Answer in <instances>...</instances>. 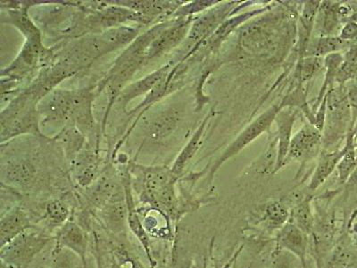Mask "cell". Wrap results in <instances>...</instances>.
<instances>
[{"mask_svg": "<svg viewBox=\"0 0 357 268\" xmlns=\"http://www.w3.org/2000/svg\"><path fill=\"white\" fill-rule=\"evenodd\" d=\"M266 213L271 221L276 225L282 223L288 218V211H287L284 204L278 202V201L268 205Z\"/></svg>", "mask_w": 357, "mask_h": 268, "instance_id": "obj_26", "label": "cell"}, {"mask_svg": "<svg viewBox=\"0 0 357 268\" xmlns=\"http://www.w3.org/2000/svg\"><path fill=\"white\" fill-rule=\"evenodd\" d=\"M56 237V245L75 252L86 263L89 238L87 232L81 225L70 219L59 229Z\"/></svg>", "mask_w": 357, "mask_h": 268, "instance_id": "obj_13", "label": "cell"}, {"mask_svg": "<svg viewBox=\"0 0 357 268\" xmlns=\"http://www.w3.org/2000/svg\"><path fill=\"white\" fill-rule=\"evenodd\" d=\"M282 242L287 248H290L296 253H304L305 241L301 231L295 226L289 225L283 230L282 234Z\"/></svg>", "mask_w": 357, "mask_h": 268, "instance_id": "obj_24", "label": "cell"}, {"mask_svg": "<svg viewBox=\"0 0 357 268\" xmlns=\"http://www.w3.org/2000/svg\"><path fill=\"white\" fill-rule=\"evenodd\" d=\"M324 67L321 57H307L299 59L295 71V79L298 84H304L310 81Z\"/></svg>", "mask_w": 357, "mask_h": 268, "instance_id": "obj_22", "label": "cell"}, {"mask_svg": "<svg viewBox=\"0 0 357 268\" xmlns=\"http://www.w3.org/2000/svg\"><path fill=\"white\" fill-rule=\"evenodd\" d=\"M347 46L349 43L341 40L339 36L315 37L309 43L305 57H327L331 54L340 53V50H345Z\"/></svg>", "mask_w": 357, "mask_h": 268, "instance_id": "obj_19", "label": "cell"}, {"mask_svg": "<svg viewBox=\"0 0 357 268\" xmlns=\"http://www.w3.org/2000/svg\"><path fill=\"white\" fill-rule=\"evenodd\" d=\"M282 108L280 104L273 105V106L268 108L266 112H264L262 114H260L250 126L245 127L240 135L227 147V149H225L222 156L215 161L213 170H215L222 163L243 151L245 147L250 145L258 137L262 135L264 133L268 132L272 124L274 123L277 114H278V112Z\"/></svg>", "mask_w": 357, "mask_h": 268, "instance_id": "obj_5", "label": "cell"}, {"mask_svg": "<svg viewBox=\"0 0 357 268\" xmlns=\"http://www.w3.org/2000/svg\"><path fill=\"white\" fill-rule=\"evenodd\" d=\"M30 214L24 207L17 206L2 216L0 221V244L1 248L27 230L33 228Z\"/></svg>", "mask_w": 357, "mask_h": 268, "instance_id": "obj_12", "label": "cell"}, {"mask_svg": "<svg viewBox=\"0 0 357 268\" xmlns=\"http://www.w3.org/2000/svg\"><path fill=\"white\" fill-rule=\"evenodd\" d=\"M55 239L34 228L29 229L1 248L2 262L13 268H26Z\"/></svg>", "mask_w": 357, "mask_h": 268, "instance_id": "obj_3", "label": "cell"}, {"mask_svg": "<svg viewBox=\"0 0 357 268\" xmlns=\"http://www.w3.org/2000/svg\"><path fill=\"white\" fill-rule=\"evenodd\" d=\"M128 226L130 231L133 232V234L136 236L140 244L144 247L146 256H148L151 262L153 263L151 241H149L148 232H146L143 223L140 221L138 214L134 209V207L129 209Z\"/></svg>", "mask_w": 357, "mask_h": 268, "instance_id": "obj_23", "label": "cell"}, {"mask_svg": "<svg viewBox=\"0 0 357 268\" xmlns=\"http://www.w3.org/2000/svg\"><path fill=\"white\" fill-rule=\"evenodd\" d=\"M102 162L103 158L100 155V147L88 142L85 148L69 165L76 184L82 189H87L100 177Z\"/></svg>", "mask_w": 357, "mask_h": 268, "instance_id": "obj_8", "label": "cell"}, {"mask_svg": "<svg viewBox=\"0 0 357 268\" xmlns=\"http://www.w3.org/2000/svg\"><path fill=\"white\" fill-rule=\"evenodd\" d=\"M194 19L195 18L173 19L171 24L149 45L146 56V63L165 56L183 43Z\"/></svg>", "mask_w": 357, "mask_h": 268, "instance_id": "obj_7", "label": "cell"}, {"mask_svg": "<svg viewBox=\"0 0 357 268\" xmlns=\"http://www.w3.org/2000/svg\"><path fill=\"white\" fill-rule=\"evenodd\" d=\"M323 151V133L307 122L296 132L290 142L284 165L290 162H307Z\"/></svg>", "mask_w": 357, "mask_h": 268, "instance_id": "obj_6", "label": "cell"}, {"mask_svg": "<svg viewBox=\"0 0 357 268\" xmlns=\"http://www.w3.org/2000/svg\"><path fill=\"white\" fill-rule=\"evenodd\" d=\"M43 219L53 228H61L71 219V209L68 204L60 199H52L45 203Z\"/></svg>", "mask_w": 357, "mask_h": 268, "instance_id": "obj_20", "label": "cell"}, {"mask_svg": "<svg viewBox=\"0 0 357 268\" xmlns=\"http://www.w3.org/2000/svg\"><path fill=\"white\" fill-rule=\"evenodd\" d=\"M339 37L347 43L357 40V20L347 22L341 29Z\"/></svg>", "mask_w": 357, "mask_h": 268, "instance_id": "obj_27", "label": "cell"}, {"mask_svg": "<svg viewBox=\"0 0 357 268\" xmlns=\"http://www.w3.org/2000/svg\"><path fill=\"white\" fill-rule=\"evenodd\" d=\"M345 85L331 89L326 95V114L323 130V151L339 149L341 140L349 134L352 111Z\"/></svg>", "mask_w": 357, "mask_h": 268, "instance_id": "obj_2", "label": "cell"}, {"mask_svg": "<svg viewBox=\"0 0 357 268\" xmlns=\"http://www.w3.org/2000/svg\"><path fill=\"white\" fill-rule=\"evenodd\" d=\"M79 100L78 89L56 88L44 97L38 105L40 124L55 126H73Z\"/></svg>", "mask_w": 357, "mask_h": 268, "instance_id": "obj_4", "label": "cell"}, {"mask_svg": "<svg viewBox=\"0 0 357 268\" xmlns=\"http://www.w3.org/2000/svg\"><path fill=\"white\" fill-rule=\"evenodd\" d=\"M104 225L113 234H122L128 225L129 207L123 186L97 212Z\"/></svg>", "mask_w": 357, "mask_h": 268, "instance_id": "obj_9", "label": "cell"}, {"mask_svg": "<svg viewBox=\"0 0 357 268\" xmlns=\"http://www.w3.org/2000/svg\"><path fill=\"white\" fill-rule=\"evenodd\" d=\"M352 133L354 136V140H357V124H356L355 128L352 130Z\"/></svg>", "mask_w": 357, "mask_h": 268, "instance_id": "obj_30", "label": "cell"}, {"mask_svg": "<svg viewBox=\"0 0 357 268\" xmlns=\"http://www.w3.org/2000/svg\"><path fill=\"white\" fill-rule=\"evenodd\" d=\"M345 151L346 147L334 151H321L317 170H315L311 184L309 185L311 190H317L320 185L324 183L325 180L330 177L335 168L339 164Z\"/></svg>", "mask_w": 357, "mask_h": 268, "instance_id": "obj_18", "label": "cell"}, {"mask_svg": "<svg viewBox=\"0 0 357 268\" xmlns=\"http://www.w3.org/2000/svg\"><path fill=\"white\" fill-rule=\"evenodd\" d=\"M321 2L307 1L303 5L301 18H299V40L298 55L299 59H304L307 53L311 35L314 30L315 20Z\"/></svg>", "mask_w": 357, "mask_h": 268, "instance_id": "obj_16", "label": "cell"}, {"mask_svg": "<svg viewBox=\"0 0 357 268\" xmlns=\"http://www.w3.org/2000/svg\"><path fill=\"white\" fill-rule=\"evenodd\" d=\"M295 218L298 225L303 230L309 231L312 225V218L310 212V207H309L308 200L302 201L295 209Z\"/></svg>", "mask_w": 357, "mask_h": 268, "instance_id": "obj_25", "label": "cell"}, {"mask_svg": "<svg viewBox=\"0 0 357 268\" xmlns=\"http://www.w3.org/2000/svg\"><path fill=\"white\" fill-rule=\"evenodd\" d=\"M298 113V108L292 107H282L277 114L275 119H274V123L277 126L275 134L277 139H278V156H277L275 172L280 170L284 165L293 137V127H294Z\"/></svg>", "mask_w": 357, "mask_h": 268, "instance_id": "obj_11", "label": "cell"}, {"mask_svg": "<svg viewBox=\"0 0 357 268\" xmlns=\"http://www.w3.org/2000/svg\"><path fill=\"white\" fill-rule=\"evenodd\" d=\"M57 144L62 149L66 156V163L69 165L72 164L79 153L87 145V138L82 132L73 126L63 127L59 134L54 137Z\"/></svg>", "mask_w": 357, "mask_h": 268, "instance_id": "obj_14", "label": "cell"}, {"mask_svg": "<svg viewBox=\"0 0 357 268\" xmlns=\"http://www.w3.org/2000/svg\"><path fill=\"white\" fill-rule=\"evenodd\" d=\"M212 116L213 112H210L205 117V119L203 120V122L200 124L195 133L191 137L190 142L187 143V145L185 146L183 151L180 152L177 158L175 159L173 167H172L171 169L174 177L177 179L180 178L181 175L183 174L187 165L189 164L196 153L199 151L203 143V137L204 134H205L207 124H208Z\"/></svg>", "mask_w": 357, "mask_h": 268, "instance_id": "obj_15", "label": "cell"}, {"mask_svg": "<svg viewBox=\"0 0 357 268\" xmlns=\"http://www.w3.org/2000/svg\"><path fill=\"white\" fill-rule=\"evenodd\" d=\"M351 84L349 88H346L347 96H349L350 104L352 107H357V75L352 79Z\"/></svg>", "mask_w": 357, "mask_h": 268, "instance_id": "obj_28", "label": "cell"}, {"mask_svg": "<svg viewBox=\"0 0 357 268\" xmlns=\"http://www.w3.org/2000/svg\"><path fill=\"white\" fill-rule=\"evenodd\" d=\"M174 66V64L170 61L167 65L162 66L161 68L155 70V71L149 73L145 77L139 80V81L127 85L123 89V91L121 92L120 95L118 96L114 106L122 110L123 113H126L127 105L130 101L135 100L136 98H139V96L148 95L155 87V85L173 69Z\"/></svg>", "mask_w": 357, "mask_h": 268, "instance_id": "obj_10", "label": "cell"}, {"mask_svg": "<svg viewBox=\"0 0 357 268\" xmlns=\"http://www.w3.org/2000/svg\"><path fill=\"white\" fill-rule=\"evenodd\" d=\"M275 268H289V266L288 264H287L285 262H282V263H279L278 265H277Z\"/></svg>", "mask_w": 357, "mask_h": 268, "instance_id": "obj_29", "label": "cell"}, {"mask_svg": "<svg viewBox=\"0 0 357 268\" xmlns=\"http://www.w3.org/2000/svg\"><path fill=\"white\" fill-rule=\"evenodd\" d=\"M40 102L22 89L1 111V143L9 142L18 136L40 135V114L38 111Z\"/></svg>", "mask_w": 357, "mask_h": 268, "instance_id": "obj_1", "label": "cell"}, {"mask_svg": "<svg viewBox=\"0 0 357 268\" xmlns=\"http://www.w3.org/2000/svg\"><path fill=\"white\" fill-rule=\"evenodd\" d=\"M50 268H86V263L75 252L56 245L51 255Z\"/></svg>", "mask_w": 357, "mask_h": 268, "instance_id": "obj_21", "label": "cell"}, {"mask_svg": "<svg viewBox=\"0 0 357 268\" xmlns=\"http://www.w3.org/2000/svg\"><path fill=\"white\" fill-rule=\"evenodd\" d=\"M355 146H356V148H357V140H356V142H355Z\"/></svg>", "mask_w": 357, "mask_h": 268, "instance_id": "obj_31", "label": "cell"}, {"mask_svg": "<svg viewBox=\"0 0 357 268\" xmlns=\"http://www.w3.org/2000/svg\"><path fill=\"white\" fill-rule=\"evenodd\" d=\"M339 4L330 1L321 2L315 20L314 31H318L317 37L331 36L340 21Z\"/></svg>", "mask_w": 357, "mask_h": 268, "instance_id": "obj_17", "label": "cell"}]
</instances>
